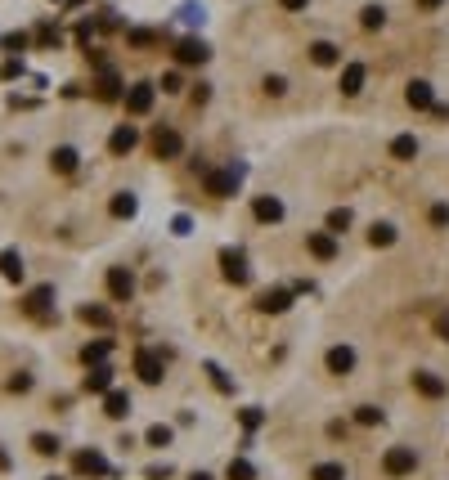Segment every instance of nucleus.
<instances>
[{
	"label": "nucleus",
	"instance_id": "obj_43",
	"mask_svg": "<svg viewBox=\"0 0 449 480\" xmlns=\"http://www.w3.org/2000/svg\"><path fill=\"white\" fill-rule=\"evenodd\" d=\"M180 85H185V81H180V72H166V77H162V90H166V94H176Z\"/></svg>",
	"mask_w": 449,
	"mask_h": 480
},
{
	"label": "nucleus",
	"instance_id": "obj_22",
	"mask_svg": "<svg viewBox=\"0 0 449 480\" xmlns=\"http://www.w3.org/2000/svg\"><path fill=\"white\" fill-rule=\"evenodd\" d=\"M252 211H257V220H265V225H274V220H283V202L265 193V198H257V207H252Z\"/></svg>",
	"mask_w": 449,
	"mask_h": 480
},
{
	"label": "nucleus",
	"instance_id": "obj_19",
	"mask_svg": "<svg viewBox=\"0 0 449 480\" xmlns=\"http://www.w3.org/2000/svg\"><path fill=\"white\" fill-rule=\"evenodd\" d=\"M306 247L319 256V261H333V256H337V242H333V233H328V229H324V233H310Z\"/></svg>",
	"mask_w": 449,
	"mask_h": 480
},
{
	"label": "nucleus",
	"instance_id": "obj_32",
	"mask_svg": "<svg viewBox=\"0 0 449 480\" xmlns=\"http://www.w3.org/2000/svg\"><path fill=\"white\" fill-rule=\"evenodd\" d=\"M355 422H359V426H378V422H382V409H378V404H359V409H355Z\"/></svg>",
	"mask_w": 449,
	"mask_h": 480
},
{
	"label": "nucleus",
	"instance_id": "obj_15",
	"mask_svg": "<svg viewBox=\"0 0 449 480\" xmlns=\"http://www.w3.org/2000/svg\"><path fill=\"white\" fill-rule=\"evenodd\" d=\"M108 355H113V341L99 337V341H90V346L81 350V364H86V368H99V364H108Z\"/></svg>",
	"mask_w": 449,
	"mask_h": 480
},
{
	"label": "nucleus",
	"instance_id": "obj_41",
	"mask_svg": "<svg viewBox=\"0 0 449 480\" xmlns=\"http://www.w3.org/2000/svg\"><path fill=\"white\" fill-rule=\"evenodd\" d=\"M261 422H265V413H261V409H242V426H247V431H257Z\"/></svg>",
	"mask_w": 449,
	"mask_h": 480
},
{
	"label": "nucleus",
	"instance_id": "obj_12",
	"mask_svg": "<svg viewBox=\"0 0 449 480\" xmlns=\"http://www.w3.org/2000/svg\"><path fill=\"white\" fill-rule=\"evenodd\" d=\"M94 94H99L104 104H117V99H126V90H121V77L113 68L108 72H99V81H94Z\"/></svg>",
	"mask_w": 449,
	"mask_h": 480
},
{
	"label": "nucleus",
	"instance_id": "obj_28",
	"mask_svg": "<svg viewBox=\"0 0 449 480\" xmlns=\"http://www.w3.org/2000/svg\"><path fill=\"white\" fill-rule=\"evenodd\" d=\"M135 193H117V198H113V216L117 220H130V216H135Z\"/></svg>",
	"mask_w": 449,
	"mask_h": 480
},
{
	"label": "nucleus",
	"instance_id": "obj_26",
	"mask_svg": "<svg viewBox=\"0 0 449 480\" xmlns=\"http://www.w3.org/2000/svg\"><path fill=\"white\" fill-rule=\"evenodd\" d=\"M0 274L9 283H23V256L18 252H0Z\"/></svg>",
	"mask_w": 449,
	"mask_h": 480
},
{
	"label": "nucleus",
	"instance_id": "obj_38",
	"mask_svg": "<svg viewBox=\"0 0 449 480\" xmlns=\"http://www.w3.org/2000/svg\"><path fill=\"white\" fill-rule=\"evenodd\" d=\"M149 445H153V449L171 445V426H153V431H149Z\"/></svg>",
	"mask_w": 449,
	"mask_h": 480
},
{
	"label": "nucleus",
	"instance_id": "obj_8",
	"mask_svg": "<svg viewBox=\"0 0 449 480\" xmlns=\"http://www.w3.org/2000/svg\"><path fill=\"white\" fill-rule=\"evenodd\" d=\"M72 467H77V476H108V462H104L99 449H81L72 458Z\"/></svg>",
	"mask_w": 449,
	"mask_h": 480
},
{
	"label": "nucleus",
	"instance_id": "obj_10",
	"mask_svg": "<svg viewBox=\"0 0 449 480\" xmlns=\"http://www.w3.org/2000/svg\"><path fill=\"white\" fill-rule=\"evenodd\" d=\"M108 292H113V301H130V292H135V278H130V269H121V265L108 269Z\"/></svg>",
	"mask_w": 449,
	"mask_h": 480
},
{
	"label": "nucleus",
	"instance_id": "obj_39",
	"mask_svg": "<svg viewBox=\"0 0 449 480\" xmlns=\"http://www.w3.org/2000/svg\"><path fill=\"white\" fill-rule=\"evenodd\" d=\"M207 373H211V381H216V390H225V395L234 390V381H229V377H225V373H221L216 364H207Z\"/></svg>",
	"mask_w": 449,
	"mask_h": 480
},
{
	"label": "nucleus",
	"instance_id": "obj_16",
	"mask_svg": "<svg viewBox=\"0 0 449 480\" xmlns=\"http://www.w3.org/2000/svg\"><path fill=\"white\" fill-rule=\"evenodd\" d=\"M414 386H418V395H427V400H441L445 395V377H436V373H414Z\"/></svg>",
	"mask_w": 449,
	"mask_h": 480
},
{
	"label": "nucleus",
	"instance_id": "obj_42",
	"mask_svg": "<svg viewBox=\"0 0 449 480\" xmlns=\"http://www.w3.org/2000/svg\"><path fill=\"white\" fill-rule=\"evenodd\" d=\"M36 41L50 45V50H59V32H54V27H41V32H36Z\"/></svg>",
	"mask_w": 449,
	"mask_h": 480
},
{
	"label": "nucleus",
	"instance_id": "obj_21",
	"mask_svg": "<svg viewBox=\"0 0 449 480\" xmlns=\"http://www.w3.org/2000/svg\"><path fill=\"white\" fill-rule=\"evenodd\" d=\"M364 77H369L364 63H346V68H342V94H359V90H364Z\"/></svg>",
	"mask_w": 449,
	"mask_h": 480
},
{
	"label": "nucleus",
	"instance_id": "obj_52",
	"mask_svg": "<svg viewBox=\"0 0 449 480\" xmlns=\"http://www.w3.org/2000/svg\"><path fill=\"white\" fill-rule=\"evenodd\" d=\"M436 332H441V337L449 341V319H441V324H436Z\"/></svg>",
	"mask_w": 449,
	"mask_h": 480
},
{
	"label": "nucleus",
	"instance_id": "obj_44",
	"mask_svg": "<svg viewBox=\"0 0 449 480\" xmlns=\"http://www.w3.org/2000/svg\"><path fill=\"white\" fill-rule=\"evenodd\" d=\"M283 90H288L283 77H265V94H283Z\"/></svg>",
	"mask_w": 449,
	"mask_h": 480
},
{
	"label": "nucleus",
	"instance_id": "obj_13",
	"mask_svg": "<svg viewBox=\"0 0 449 480\" xmlns=\"http://www.w3.org/2000/svg\"><path fill=\"white\" fill-rule=\"evenodd\" d=\"M288 305H293V292H283V288H270V292H261V297H257L261 314H283Z\"/></svg>",
	"mask_w": 449,
	"mask_h": 480
},
{
	"label": "nucleus",
	"instance_id": "obj_6",
	"mask_svg": "<svg viewBox=\"0 0 449 480\" xmlns=\"http://www.w3.org/2000/svg\"><path fill=\"white\" fill-rule=\"evenodd\" d=\"M135 144H140V130L130 126V121H121V126L108 135V153H113V157H126L130 149H135Z\"/></svg>",
	"mask_w": 449,
	"mask_h": 480
},
{
	"label": "nucleus",
	"instance_id": "obj_40",
	"mask_svg": "<svg viewBox=\"0 0 449 480\" xmlns=\"http://www.w3.org/2000/svg\"><path fill=\"white\" fill-rule=\"evenodd\" d=\"M5 50H9V54H23V50H27V36H23V32L5 36Z\"/></svg>",
	"mask_w": 449,
	"mask_h": 480
},
{
	"label": "nucleus",
	"instance_id": "obj_30",
	"mask_svg": "<svg viewBox=\"0 0 449 480\" xmlns=\"http://www.w3.org/2000/svg\"><path fill=\"white\" fill-rule=\"evenodd\" d=\"M369 242H373V247H391V242H395V225H373Z\"/></svg>",
	"mask_w": 449,
	"mask_h": 480
},
{
	"label": "nucleus",
	"instance_id": "obj_29",
	"mask_svg": "<svg viewBox=\"0 0 449 480\" xmlns=\"http://www.w3.org/2000/svg\"><path fill=\"white\" fill-rule=\"evenodd\" d=\"M310 480H346V467L342 462H319L310 472Z\"/></svg>",
	"mask_w": 449,
	"mask_h": 480
},
{
	"label": "nucleus",
	"instance_id": "obj_50",
	"mask_svg": "<svg viewBox=\"0 0 449 480\" xmlns=\"http://www.w3.org/2000/svg\"><path fill=\"white\" fill-rule=\"evenodd\" d=\"M431 113L441 117V121H449V104H431Z\"/></svg>",
	"mask_w": 449,
	"mask_h": 480
},
{
	"label": "nucleus",
	"instance_id": "obj_48",
	"mask_svg": "<svg viewBox=\"0 0 449 480\" xmlns=\"http://www.w3.org/2000/svg\"><path fill=\"white\" fill-rule=\"evenodd\" d=\"M90 36H94V23H81V27H77V41L90 45Z\"/></svg>",
	"mask_w": 449,
	"mask_h": 480
},
{
	"label": "nucleus",
	"instance_id": "obj_7",
	"mask_svg": "<svg viewBox=\"0 0 449 480\" xmlns=\"http://www.w3.org/2000/svg\"><path fill=\"white\" fill-rule=\"evenodd\" d=\"M202 184H207L211 198H229V193L238 189V171L234 166H229V171H207V180H202Z\"/></svg>",
	"mask_w": 449,
	"mask_h": 480
},
{
	"label": "nucleus",
	"instance_id": "obj_49",
	"mask_svg": "<svg viewBox=\"0 0 449 480\" xmlns=\"http://www.w3.org/2000/svg\"><path fill=\"white\" fill-rule=\"evenodd\" d=\"M278 5H283V9H293V14H297V9H306L310 0H278Z\"/></svg>",
	"mask_w": 449,
	"mask_h": 480
},
{
	"label": "nucleus",
	"instance_id": "obj_3",
	"mask_svg": "<svg viewBox=\"0 0 449 480\" xmlns=\"http://www.w3.org/2000/svg\"><path fill=\"white\" fill-rule=\"evenodd\" d=\"M162 368H166V359H162L157 350H149V346L135 350V373L149 381V386H157V381H162Z\"/></svg>",
	"mask_w": 449,
	"mask_h": 480
},
{
	"label": "nucleus",
	"instance_id": "obj_23",
	"mask_svg": "<svg viewBox=\"0 0 449 480\" xmlns=\"http://www.w3.org/2000/svg\"><path fill=\"white\" fill-rule=\"evenodd\" d=\"M391 157H395V162H414V157H418V140H414V135H395V140H391Z\"/></svg>",
	"mask_w": 449,
	"mask_h": 480
},
{
	"label": "nucleus",
	"instance_id": "obj_1",
	"mask_svg": "<svg viewBox=\"0 0 449 480\" xmlns=\"http://www.w3.org/2000/svg\"><path fill=\"white\" fill-rule=\"evenodd\" d=\"M382 467H386V476L400 480V476H409L418 467V453L409 449V445H391V449H386V458H382Z\"/></svg>",
	"mask_w": 449,
	"mask_h": 480
},
{
	"label": "nucleus",
	"instance_id": "obj_37",
	"mask_svg": "<svg viewBox=\"0 0 449 480\" xmlns=\"http://www.w3.org/2000/svg\"><path fill=\"white\" fill-rule=\"evenodd\" d=\"M5 386L14 390V395H23V390H32V373H14V377L5 381Z\"/></svg>",
	"mask_w": 449,
	"mask_h": 480
},
{
	"label": "nucleus",
	"instance_id": "obj_51",
	"mask_svg": "<svg viewBox=\"0 0 449 480\" xmlns=\"http://www.w3.org/2000/svg\"><path fill=\"white\" fill-rule=\"evenodd\" d=\"M445 5V0H418V9H427V14H431V9H441Z\"/></svg>",
	"mask_w": 449,
	"mask_h": 480
},
{
	"label": "nucleus",
	"instance_id": "obj_46",
	"mask_svg": "<svg viewBox=\"0 0 449 480\" xmlns=\"http://www.w3.org/2000/svg\"><path fill=\"white\" fill-rule=\"evenodd\" d=\"M180 18H185V23H202V5H185V9H180Z\"/></svg>",
	"mask_w": 449,
	"mask_h": 480
},
{
	"label": "nucleus",
	"instance_id": "obj_34",
	"mask_svg": "<svg viewBox=\"0 0 449 480\" xmlns=\"http://www.w3.org/2000/svg\"><path fill=\"white\" fill-rule=\"evenodd\" d=\"M32 449L41 453V458H50V453H59V440H54V436H45V431H41V436H32Z\"/></svg>",
	"mask_w": 449,
	"mask_h": 480
},
{
	"label": "nucleus",
	"instance_id": "obj_53",
	"mask_svg": "<svg viewBox=\"0 0 449 480\" xmlns=\"http://www.w3.org/2000/svg\"><path fill=\"white\" fill-rule=\"evenodd\" d=\"M189 480H211V476H207V472H193V476H189Z\"/></svg>",
	"mask_w": 449,
	"mask_h": 480
},
{
	"label": "nucleus",
	"instance_id": "obj_9",
	"mask_svg": "<svg viewBox=\"0 0 449 480\" xmlns=\"http://www.w3.org/2000/svg\"><path fill=\"white\" fill-rule=\"evenodd\" d=\"M207 59H211V50L198 41V36H185V41L176 45V63H207Z\"/></svg>",
	"mask_w": 449,
	"mask_h": 480
},
{
	"label": "nucleus",
	"instance_id": "obj_2",
	"mask_svg": "<svg viewBox=\"0 0 449 480\" xmlns=\"http://www.w3.org/2000/svg\"><path fill=\"white\" fill-rule=\"evenodd\" d=\"M153 94H157V85L153 81H135V85H126V113L130 117H144L153 108Z\"/></svg>",
	"mask_w": 449,
	"mask_h": 480
},
{
	"label": "nucleus",
	"instance_id": "obj_20",
	"mask_svg": "<svg viewBox=\"0 0 449 480\" xmlns=\"http://www.w3.org/2000/svg\"><path fill=\"white\" fill-rule=\"evenodd\" d=\"M310 59H314L319 68H333V63H342V50H337L333 41H314V45H310Z\"/></svg>",
	"mask_w": 449,
	"mask_h": 480
},
{
	"label": "nucleus",
	"instance_id": "obj_33",
	"mask_svg": "<svg viewBox=\"0 0 449 480\" xmlns=\"http://www.w3.org/2000/svg\"><path fill=\"white\" fill-rule=\"evenodd\" d=\"M359 23H364L369 32L382 27V23H386V9H382V5H364V18H359Z\"/></svg>",
	"mask_w": 449,
	"mask_h": 480
},
{
	"label": "nucleus",
	"instance_id": "obj_45",
	"mask_svg": "<svg viewBox=\"0 0 449 480\" xmlns=\"http://www.w3.org/2000/svg\"><path fill=\"white\" fill-rule=\"evenodd\" d=\"M431 225H449V207H445V202L431 207Z\"/></svg>",
	"mask_w": 449,
	"mask_h": 480
},
{
	"label": "nucleus",
	"instance_id": "obj_17",
	"mask_svg": "<svg viewBox=\"0 0 449 480\" xmlns=\"http://www.w3.org/2000/svg\"><path fill=\"white\" fill-rule=\"evenodd\" d=\"M350 368H355V350H350V346H333V350H328V373L346 377Z\"/></svg>",
	"mask_w": 449,
	"mask_h": 480
},
{
	"label": "nucleus",
	"instance_id": "obj_54",
	"mask_svg": "<svg viewBox=\"0 0 449 480\" xmlns=\"http://www.w3.org/2000/svg\"><path fill=\"white\" fill-rule=\"evenodd\" d=\"M0 467H9V453L5 449H0Z\"/></svg>",
	"mask_w": 449,
	"mask_h": 480
},
{
	"label": "nucleus",
	"instance_id": "obj_11",
	"mask_svg": "<svg viewBox=\"0 0 449 480\" xmlns=\"http://www.w3.org/2000/svg\"><path fill=\"white\" fill-rule=\"evenodd\" d=\"M50 305H54V288L45 283V288H32V292H27L23 310H27V314H36V319H45V314H50Z\"/></svg>",
	"mask_w": 449,
	"mask_h": 480
},
{
	"label": "nucleus",
	"instance_id": "obj_47",
	"mask_svg": "<svg viewBox=\"0 0 449 480\" xmlns=\"http://www.w3.org/2000/svg\"><path fill=\"white\" fill-rule=\"evenodd\" d=\"M18 72H23V63H18V59H9V63H5V68H0V77H5V81H14V77H18Z\"/></svg>",
	"mask_w": 449,
	"mask_h": 480
},
{
	"label": "nucleus",
	"instance_id": "obj_27",
	"mask_svg": "<svg viewBox=\"0 0 449 480\" xmlns=\"http://www.w3.org/2000/svg\"><path fill=\"white\" fill-rule=\"evenodd\" d=\"M77 319H81V324H94V328H108V324H113V314H108L104 305H81Z\"/></svg>",
	"mask_w": 449,
	"mask_h": 480
},
{
	"label": "nucleus",
	"instance_id": "obj_31",
	"mask_svg": "<svg viewBox=\"0 0 449 480\" xmlns=\"http://www.w3.org/2000/svg\"><path fill=\"white\" fill-rule=\"evenodd\" d=\"M229 480H257V467H252L247 458H234V462H229V472H225Z\"/></svg>",
	"mask_w": 449,
	"mask_h": 480
},
{
	"label": "nucleus",
	"instance_id": "obj_18",
	"mask_svg": "<svg viewBox=\"0 0 449 480\" xmlns=\"http://www.w3.org/2000/svg\"><path fill=\"white\" fill-rule=\"evenodd\" d=\"M77 162H81V153H77V149H68V144L50 153V166L59 171V176H72V171H77Z\"/></svg>",
	"mask_w": 449,
	"mask_h": 480
},
{
	"label": "nucleus",
	"instance_id": "obj_5",
	"mask_svg": "<svg viewBox=\"0 0 449 480\" xmlns=\"http://www.w3.org/2000/svg\"><path fill=\"white\" fill-rule=\"evenodd\" d=\"M221 269H225V278H229V283H238V288L252 278V269H247V256H242L238 247H225V252H221Z\"/></svg>",
	"mask_w": 449,
	"mask_h": 480
},
{
	"label": "nucleus",
	"instance_id": "obj_35",
	"mask_svg": "<svg viewBox=\"0 0 449 480\" xmlns=\"http://www.w3.org/2000/svg\"><path fill=\"white\" fill-rule=\"evenodd\" d=\"M346 225H350V211H346V207H337V211L328 216V233H346Z\"/></svg>",
	"mask_w": 449,
	"mask_h": 480
},
{
	"label": "nucleus",
	"instance_id": "obj_4",
	"mask_svg": "<svg viewBox=\"0 0 449 480\" xmlns=\"http://www.w3.org/2000/svg\"><path fill=\"white\" fill-rule=\"evenodd\" d=\"M153 153L162 157V162H171V157L185 153V140H180L171 126H157V130H153Z\"/></svg>",
	"mask_w": 449,
	"mask_h": 480
},
{
	"label": "nucleus",
	"instance_id": "obj_14",
	"mask_svg": "<svg viewBox=\"0 0 449 480\" xmlns=\"http://www.w3.org/2000/svg\"><path fill=\"white\" fill-rule=\"evenodd\" d=\"M86 390H90V395H108V390H113V368H108V364L90 368V373H86Z\"/></svg>",
	"mask_w": 449,
	"mask_h": 480
},
{
	"label": "nucleus",
	"instance_id": "obj_24",
	"mask_svg": "<svg viewBox=\"0 0 449 480\" xmlns=\"http://www.w3.org/2000/svg\"><path fill=\"white\" fill-rule=\"evenodd\" d=\"M405 99H409V108H431V104H436V99H431V85H427V81H409Z\"/></svg>",
	"mask_w": 449,
	"mask_h": 480
},
{
	"label": "nucleus",
	"instance_id": "obj_25",
	"mask_svg": "<svg viewBox=\"0 0 449 480\" xmlns=\"http://www.w3.org/2000/svg\"><path fill=\"white\" fill-rule=\"evenodd\" d=\"M104 413H108V417H126V413H130V395H126V390H108Z\"/></svg>",
	"mask_w": 449,
	"mask_h": 480
},
{
	"label": "nucleus",
	"instance_id": "obj_36",
	"mask_svg": "<svg viewBox=\"0 0 449 480\" xmlns=\"http://www.w3.org/2000/svg\"><path fill=\"white\" fill-rule=\"evenodd\" d=\"M153 41H157V36H153L149 27H135V32H130V45H135V50H149Z\"/></svg>",
	"mask_w": 449,
	"mask_h": 480
},
{
	"label": "nucleus",
	"instance_id": "obj_55",
	"mask_svg": "<svg viewBox=\"0 0 449 480\" xmlns=\"http://www.w3.org/2000/svg\"><path fill=\"white\" fill-rule=\"evenodd\" d=\"M50 480H59V476H50Z\"/></svg>",
	"mask_w": 449,
	"mask_h": 480
}]
</instances>
